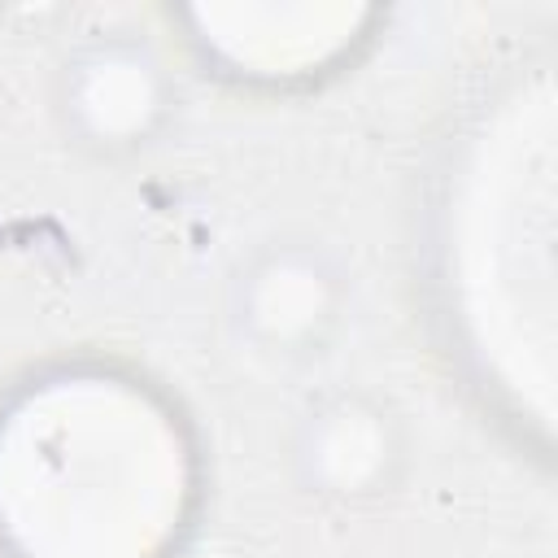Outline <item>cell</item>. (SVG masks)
<instances>
[{
  "label": "cell",
  "mask_w": 558,
  "mask_h": 558,
  "mask_svg": "<svg viewBox=\"0 0 558 558\" xmlns=\"http://www.w3.org/2000/svg\"><path fill=\"white\" fill-rule=\"evenodd\" d=\"M174 74L153 39L105 31L83 39L57 70V118L70 144L96 157L148 148L174 113Z\"/></svg>",
  "instance_id": "obj_1"
},
{
  "label": "cell",
  "mask_w": 558,
  "mask_h": 558,
  "mask_svg": "<svg viewBox=\"0 0 558 558\" xmlns=\"http://www.w3.org/2000/svg\"><path fill=\"white\" fill-rule=\"evenodd\" d=\"M349 310L340 257L310 235L257 244L231 275L227 314L235 336L266 357H314L331 344Z\"/></svg>",
  "instance_id": "obj_2"
},
{
  "label": "cell",
  "mask_w": 558,
  "mask_h": 558,
  "mask_svg": "<svg viewBox=\"0 0 558 558\" xmlns=\"http://www.w3.org/2000/svg\"><path fill=\"white\" fill-rule=\"evenodd\" d=\"M405 449V423L384 397L336 388L310 401L296 418L288 462L310 497L331 506H362L397 488Z\"/></svg>",
  "instance_id": "obj_3"
}]
</instances>
